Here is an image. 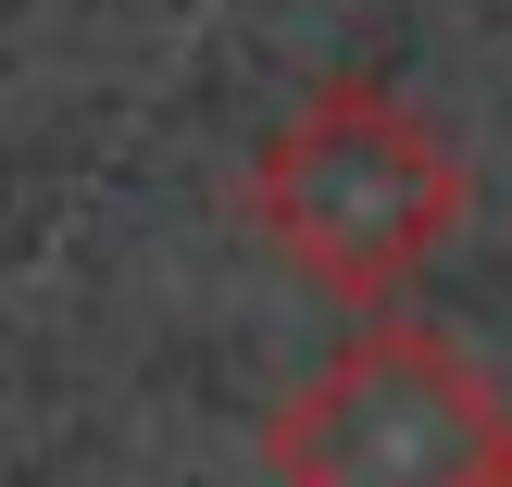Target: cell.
Masks as SVG:
<instances>
[{"mask_svg": "<svg viewBox=\"0 0 512 487\" xmlns=\"http://www.w3.org/2000/svg\"><path fill=\"white\" fill-rule=\"evenodd\" d=\"M463 225V150L388 75H325L263 150H250V238L313 300H400Z\"/></svg>", "mask_w": 512, "mask_h": 487, "instance_id": "6da1fadb", "label": "cell"}, {"mask_svg": "<svg viewBox=\"0 0 512 487\" xmlns=\"http://www.w3.org/2000/svg\"><path fill=\"white\" fill-rule=\"evenodd\" d=\"M512 438L500 375L438 325H363L263 413L275 487H475Z\"/></svg>", "mask_w": 512, "mask_h": 487, "instance_id": "7a4b0ae2", "label": "cell"}, {"mask_svg": "<svg viewBox=\"0 0 512 487\" xmlns=\"http://www.w3.org/2000/svg\"><path fill=\"white\" fill-rule=\"evenodd\" d=\"M475 487H512V438H500V450H488V475H475Z\"/></svg>", "mask_w": 512, "mask_h": 487, "instance_id": "3957f363", "label": "cell"}]
</instances>
